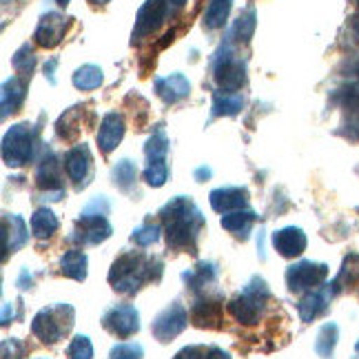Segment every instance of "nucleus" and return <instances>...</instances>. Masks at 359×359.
Here are the masks:
<instances>
[{"label":"nucleus","mask_w":359,"mask_h":359,"mask_svg":"<svg viewBox=\"0 0 359 359\" xmlns=\"http://www.w3.org/2000/svg\"><path fill=\"white\" fill-rule=\"evenodd\" d=\"M78 114H80V109L78 107H74V109H69L67 114H62L60 116V120H58V124H56V131H58V135L62 137V140H74V137L78 135V131H80V127H78Z\"/></svg>","instance_id":"nucleus-35"},{"label":"nucleus","mask_w":359,"mask_h":359,"mask_svg":"<svg viewBox=\"0 0 359 359\" xmlns=\"http://www.w3.org/2000/svg\"><path fill=\"white\" fill-rule=\"evenodd\" d=\"M102 326L109 330L111 335L127 339L135 335L140 330V313L131 304H118V306L109 309L102 317Z\"/></svg>","instance_id":"nucleus-9"},{"label":"nucleus","mask_w":359,"mask_h":359,"mask_svg":"<svg viewBox=\"0 0 359 359\" xmlns=\"http://www.w3.org/2000/svg\"><path fill=\"white\" fill-rule=\"evenodd\" d=\"M32 286V275H29V271L27 269H22V273H20V278H18V288H29Z\"/></svg>","instance_id":"nucleus-46"},{"label":"nucleus","mask_w":359,"mask_h":359,"mask_svg":"<svg viewBox=\"0 0 359 359\" xmlns=\"http://www.w3.org/2000/svg\"><path fill=\"white\" fill-rule=\"evenodd\" d=\"M69 18H65L58 11H47L43 18H40L36 32H34V40L38 47L43 49H53L62 43V38L69 29Z\"/></svg>","instance_id":"nucleus-12"},{"label":"nucleus","mask_w":359,"mask_h":359,"mask_svg":"<svg viewBox=\"0 0 359 359\" xmlns=\"http://www.w3.org/2000/svg\"><path fill=\"white\" fill-rule=\"evenodd\" d=\"M182 280H184V284L191 288V291L198 293L200 288L209 286V284H213L217 280V266L213 264V262H200L196 269L182 273Z\"/></svg>","instance_id":"nucleus-24"},{"label":"nucleus","mask_w":359,"mask_h":359,"mask_svg":"<svg viewBox=\"0 0 359 359\" xmlns=\"http://www.w3.org/2000/svg\"><path fill=\"white\" fill-rule=\"evenodd\" d=\"M189 324V313L180 302L169 304L162 313H158V317L151 324V333L158 341H171L173 337H177Z\"/></svg>","instance_id":"nucleus-8"},{"label":"nucleus","mask_w":359,"mask_h":359,"mask_svg":"<svg viewBox=\"0 0 359 359\" xmlns=\"http://www.w3.org/2000/svg\"><path fill=\"white\" fill-rule=\"evenodd\" d=\"M341 291V288L337 286V282L333 280L330 284H322L313 288V291H309L306 295L302 297V302L297 304V313L302 317V322L311 324L313 320H317L322 313L328 311L330 302H333V297Z\"/></svg>","instance_id":"nucleus-10"},{"label":"nucleus","mask_w":359,"mask_h":359,"mask_svg":"<svg viewBox=\"0 0 359 359\" xmlns=\"http://www.w3.org/2000/svg\"><path fill=\"white\" fill-rule=\"evenodd\" d=\"M60 271L67 278H72L76 282L87 280V255L80 248H72L60 257Z\"/></svg>","instance_id":"nucleus-25"},{"label":"nucleus","mask_w":359,"mask_h":359,"mask_svg":"<svg viewBox=\"0 0 359 359\" xmlns=\"http://www.w3.org/2000/svg\"><path fill=\"white\" fill-rule=\"evenodd\" d=\"M58 226H60V222H58L56 213H53L51 209H47V206L38 209L32 215V233L38 240H49L53 233L58 231Z\"/></svg>","instance_id":"nucleus-26"},{"label":"nucleus","mask_w":359,"mask_h":359,"mask_svg":"<svg viewBox=\"0 0 359 359\" xmlns=\"http://www.w3.org/2000/svg\"><path fill=\"white\" fill-rule=\"evenodd\" d=\"M191 322L200 328H222V299L200 297L191 306Z\"/></svg>","instance_id":"nucleus-16"},{"label":"nucleus","mask_w":359,"mask_h":359,"mask_svg":"<svg viewBox=\"0 0 359 359\" xmlns=\"http://www.w3.org/2000/svg\"><path fill=\"white\" fill-rule=\"evenodd\" d=\"M154 87H156V93L167 104H175L180 100H184L191 93V82L184 74H171L164 78H156Z\"/></svg>","instance_id":"nucleus-20"},{"label":"nucleus","mask_w":359,"mask_h":359,"mask_svg":"<svg viewBox=\"0 0 359 359\" xmlns=\"http://www.w3.org/2000/svg\"><path fill=\"white\" fill-rule=\"evenodd\" d=\"M111 224L107 217H78L74 236H69V242L80 244H100L111 238Z\"/></svg>","instance_id":"nucleus-15"},{"label":"nucleus","mask_w":359,"mask_h":359,"mask_svg":"<svg viewBox=\"0 0 359 359\" xmlns=\"http://www.w3.org/2000/svg\"><path fill=\"white\" fill-rule=\"evenodd\" d=\"M337 339H339V328L335 322H328L320 328V333H317V339H315V353L320 355L322 359H330L335 353V346H337Z\"/></svg>","instance_id":"nucleus-28"},{"label":"nucleus","mask_w":359,"mask_h":359,"mask_svg":"<svg viewBox=\"0 0 359 359\" xmlns=\"http://www.w3.org/2000/svg\"><path fill=\"white\" fill-rule=\"evenodd\" d=\"M255 27H257V13L255 9H246L244 13H240V18L233 22V29L231 36L240 40V43H248L255 34Z\"/></svg>","instance_id":"nucleus-33"},{"label":"nucleus","mask_w":359,"mask_h":359,"mask_svg":"<svg viewBox=\"0 0 359 359\" xmlns=\"http://www.w3.org/2000/svg\"><path fill=\"white\" fill-rule=\"evenodd\" d=\"M144 154H147V160L149 162H162L167 160V154H169V137L164 133V129L158 124V129L154 131V135L147 140V147H144Z\"/></svg>","instance_id":"nucleus-32"},{"label":"nucleus","mask_w":359,"mask_h":359,"mask_svg":"<svg viewBox=\"0 0 359 359\" xmlns=\"http://www.w3.org/2000/svg\"><path fill=\"white\" fill-rule=\"evenodd\" d=\"M56 65H58L56 58H51V60L45 65V78L49 80V85H56Z\"/></svg>","instance_id":"nucleus-44"},{"label":"nucleus","mask_w":359,"mask_h":359,"mask_svg":"<svg viewBox=\"0 0 359 359\" xmlns=\"http://www.w3.org/2000/svg\"><path fill=\"white\" fill-rule=\"evenodd\" d=\"M135 177H137V167L135 162L129 160V158H122L114 164L111 169V180L114 184L120 189V191H129L133 184H135Z\"/></svg>","instance_id":"nucleus-31"},{"label":"nucleus","mask_w":359,"mask_h":359,"mask_svg":"<svg viewBox=\"0 0 359 359\" xmlns=\"http://www.w3.org/2000/svg\"><path fill=\"white\" fill-rule=\"evenodd\" d=\"M29 240V231L20 215H5L3 217V259H7L9 253H16Z\"/></svg>","instance_id":"nucleus-19"},{"label":"nucleus","mask_w":359,"mask_h":359,"mask_svg":"<svg viewBox=\"0 0 359 359\" xmlns=\"http://www.w3.org/2000/svg\"><path fill=\"white\" fill-rule=\"evenodd\" d=\"M269 297H271V291L266 282L262 278H253L236 299L229 302L226 309L233 320L240 322L242 326H255L259 322V315L264 311Z\"/></svg>","instance_id":"nucleus-4"},{"label":"nucleus","mask_w":359,"mask_h":359,"mask_svg":"<svg viewBox=\"0 0 359 359\" xmlns=\"http://www.w3.org/2000/svg\"><path fill=\"white\" fill-rule=\"evenodd\" d=\"M144 180L149 187H162L164 182L169 180V167H167V160L162 162H149L147 169H144Z\"/></svg>","instance_id":"nucleus-37"},{"label":"nucleus","mask_w":359,"mask_h":359,"mask_svg":"<svg viewBox=\"0 0 359 359\" xmlns=\"http://www.w3.org/2000/svg\"><path fill=\"white\" fill-rule=\"evenodd\" d=\"M76 311L72 304H53L43 311H38L32 320V333L45 344H56L60 341L69 330L74 328Z\"/></svg>","instance_id":"nucleus-3"},{"label":"nucleus","mask_w":359,"mask_h":359,"mask_svg":"<svg viewBox=\"0 0 359 359\" xmlns=\"http://www.w3.org/2000/svg\"><path fill=\"white\" fill-rule=\"evenodd\" d=\"M257 248H259V259H266V253H264V231H259V236H257Z\"/></svg>","instance_id":"nucleus-49"},{"label":"nucleus","mask_w":359,"mask_h":359,"mask_svg":"<svg viewBox=\"0 0 359 359\" xmlns=\"http://www.w3.org/2000/svg\"><path fill=\"white\" fill-rule=\"evenodd\" d=\"M27 95V82L18 76H13L3 82V93H0V100H3V118L9 114H16L20 104L25 102Z\"/></svg>","instance_id":"nucleus-22"},{"label":"nucleus","mask_w":359,"mask_h":359,"mask_svg":"<svg viewBox=\"0 0 359 359\" xmlns=\"http://www.w3.org/2000/svg\"><path fill=\"white\" fill-rule=\"evenodd\" d=\"M335 282L339 288H346V286L351 288L353 284L359 282V253H348L346 257H344Z\"/></svg>","instance_id":"nucleus-34"},{"label":"nucleus","mask_w":359,"mask_h":359,"mask_svg":"<svg viewBox=\"0 0 359 359\" xmlns=\"http://www.w3.org/2000/svg\"><path fill=\"white\" fill-rule=\"evenodd\" d=\"M357 5H359V0H357Z\"/></svg>","instance_id":"nucleus-56"},{"label":"nucleus","mask_w":359,"mask_h":359,"mask_svg":"<svg viewBox=\"0 0 359 359\" xmlns=\"http://www.w3.org/2000/svg\"><path fill=\"white\" fill-rule=\"evenodd\" d=\"M209 202L213 206V211L217 213H233V211L246 209L248 191L242 187H222V189L211 191Z\"/></svg>","instance_id":"nucleus-18"},{"label":"nucleus","mask_w":359,"mask_h":359,"mask_svg":"<svg viewBox=\"0 0 359 359\" xmlns=\"http://www.w3.org/2000/svg\"><path fill=\"white\" fill-rule=\"evenodd\" d=\"M9 317L13 320V317H16V313H13V304L11 302H7L5 306H3V326H7L9 324Z\"/></svg>","instance_id":"nucleus-47"},{"label":"nucleus","mask_w":359,"mask_h":359,"mask_svg":"<svg viewBox=\"0 0 359 359\" xmlns=\"http://www.w3.org/2000/svg\"><path fill=\"white\" fill-rule=\"evenodd\" d=\"M206 359H231V355L222 348H217V346H209V351H206Z\"/></svg>","instance_id":"nucleus-45"},{"label":"nucleus","mask_w":359,"mask_h":359,"mask_svg":"<svg viewBox=\"0 0 359 359\" xmlns=\"http://www.w3.org/2000/svg\"><path fill=\"white\" fill-rule=\"evenodd\" d=\"M355 32H357V34H359V18H357V20H355Z\"/></svg>","instance_id":"nucleus-53"},{"label":"nucleus","mask_w":359,"mask_h":359,"mask_svg":"<svg viewBox=\"0 0 359 359\" xmlns=\"http://www.w3.org/2000/svg\"><path fill=\"white\" fill-rule=\"evenodd\" d=\"M36 184L45 191V200L49 198L51 202H56L65 196V182L60 175V162L58 158L49 154L40 160L38 169H36Z\"/></svg>","instance_id":"nucleus-11"},{"label":"nucleus","mask_w":359,"mask_h":359,"mask_svg":"<svg viewBox=\"0 0 359 359\" xmlns=\"http://www.w3.org/2000/svg\"><path fill=\"white\" fill-rule=\"evenodd\" d=\"M11 67L16 69L18 74H22V76H32L34 67H36V56H34L32 45H22L16 53H13V56H11Z\"/></svg>","instance_id":"nucleus-36"},{"label":"nucleus","mask_w":359,"mask_h":359,"mask_svg":"<svg viewBox=\"0 0 359 359\" xmlns=\"http://www.w3.org/2000/svg\"><path fill=\"white\" fill-rule=\"evenodd\" d=\"M171 3H173V5H177V7H182V5L187 3V0H171Z\"/></svg>","instance_id":"nucleus-51"},{"label":"nucleus","mask_w":359,"mask_h":359,"mask_svg":"<svg viewBox=\"0 0 359 359\" xmlns=\"http://www.w3.org/2000/svg\"><path fill=\"white\" fill-rule=\"evenodd\" d=\"M233 7V0H209V7L204 11V27L206 29H219L224 27L229 13Z\"/></svg>","instance_id":"nucleus-30"},{"label":"nucleus","mask_w":359,"mask_h":359,"mask_svg":"<svg viewBox=\"0 0 359 359\" xmlns=\"http://www.w3.org/2000/svg\"><path fill=\"white\" fill-rule=\"evenodd\" d=\"M355 351H357V355H359V341H357V346H355Z\"/></svg>","instance_id":"nucleus-54"},{"label":"nucleus","mask_w":359,"mask_h":359,"mask_svg":"<svg viewBox=\"0 0 359 359\" xmlns=\"http://www.w3.org/2000/svg\"><path fill=\"white\" fill-rule=\"evenodd\" d=\"M213 74L215 82L222 91L238 93L244 82H246V67L242 60L233 58V47L231 43H222V47L217 49L215 60H213Z\"/></svg>","instance_id":"nucleus-6"},{"label":"nucleus","mask_w":359,"mask_h":359,"mask_svg":"<svg viewBox=\"0 0 359 359\" xmlns=\"http://www.w3.org/2000/svg\"><path fill=\"white\" fill-rule=\"evenodd\" d=\"M306 233L299 226H286L273 233V246L282 257H297L306 251Z\"/></svg>","instance_id":"nucleus-17"},{"label":"nucleus","mask_w":359,"mask_h":359,"mask_svg":"<svg viewBox=\"0 0 359 359\" xmlns=\"http://www.w3.org/2000/svg\"><path fill=\"white\" fill-rule=\"evenodd\" d=\"M211 169L209 167H200V169H196V173H193V175H196V180H198V182H204V180H209L211 177Z\"/></svg>","instance_id":"nucleus-48"},{"label":"nucleus","mask_w":359,"mask_h":359,"mask_svg":"<svg viewBox=\"0 0 359 359\" xmlns=\"http://www.w3.org/2000/svg\"><path fill=\"white\" fill-rule=\"evenodd\" d=\"M91 5H107V3H111V0H89Z\"/></svg>","instance_id":"nucleus-50"},{"label":"nucleus","mask_w":359,"mask_h":359,"mask_svg":"<svg viewBox=\"0 0 359 359\" xmlns=\"http://www.w3.org/2000/svg\"><path fill=\"white\" fill-rule=\"evenodd\" d=\"M65 169H67L69 180H72V182L76 184L78 191L87 187L89 175H91V151H89V147L85 142L76 144L74 149L67 151Z\"/></svg>","instance_id":"nucleus-14"},{"label":"nucleus","mask_w":359,"mask_h":359,"mask_svg":"<svg viewBox=\"0 0 359 359\" xmlns=\"http://www.w3.org/2000/svg\"><path fill=\"white\" fill-rule=\"evenodd\" d=\"M357 74H359V65H357Z\"/></svg>","instance_id":"nucleus-55"},{"label":"nucleus","mask_w":359,"mask_h":359,"mask_svg":"<svg viewBox=\"0 0 359 359\" xmlns=\"http://www.w3.org/2000/svg\"><path fill=\"white\" fill-rule=\"evenodd\" d=\"M160 240V226L158 224H142L133 229L131 233V242H135L137 246H151Z\"/></svg>","instance_id":"nucleus-40"},{"label":"nucleus","mask_w":359,"mask_h":359,"mask_svg":"<svg viewBox=\"0 0 359 359\" xmlns=\"http://www.w3.org/2000/svg\"><path fill=\"white\" fill-rule=\"evenodd\" d=\"M109 211H111V202L104 196H95L85 209L80 211V217H107Z\"/></svg>","instance_id":"nucleus-41"},{"label":"nucleus","mask_w":359,"mask_h":359,"mask_svg":"<svg viewBox=\"0 0 359 359\" xmlns=\"http://www.w3.org/2000/svg\"><path fill=\"white\" fill-rule=\"evenodd\" d=\"M206 351H209L206 346H196V344H193V346L180 351L173 359H206Z\"/></svg>","instance_id":"nucleus-43"},{"label":"nucleus","mask_w":359,"mask_h":359,"mask_svg":"<svg viewBox=\"0 0 359 359\" xmlns=\"http://www.w3.org/2000/svg\"><path fill=\"white\" fill-rule=\"evenodd\" d=\"M104 80V74L100 67L95 65H82L80 69H76V74L72 78L74 87L80 91H91V89H98Z\"/></svg>","instance_id":"nucleus-29"},{"label":"nucleus","mask_w":359,"mask_h":359,"mask_svg":"<svg viewBox=\"0 0 359 359\" xmlns=\"http://www.w3.org/2000/svg\"><path fill=\"white\" fill-rule=\"evenodd\" d=\"M164 18H167V0H147L135 16L133 40H142L158 32Z\"/></svg>","instance_id":"nucleus-13"},{"label":"nucleus","mask_w":359,"mask_h":359,"mask_svg":"<svg viewBox=\"0 0 359 359\" xmlns=\"http://www.w3.org/2000/svg\"><path fill=\"white\" fill-rule=\"evenodd\" d=\"M56 5H60V7H67V5H69V0H56Z\"/></svg>","instance_id":"nucleus-52"},{"label":"nucleus","mask_w":359,"mask_h":359,"mask_svg":"<svg viewBox=\"0 0 359 359\" xmlns=\"http://www.w3.org/2000/svg\"><path fill=\"white\" fill-rule=\"evenodd\" d=\"M160 217L164 222V233H167V242L173 251H187L196 253L198 238L204 226V217L200 209L189 198L177 196L169 204L162 206Z\"/></svg>","instance_id":"nucleus-1"},{"label":"nucleus","mask_w":359,"mask_h":359,"mask_svg":"<svg viewBox=\"0 0 359 359\" xmlns=\"http://www.w3.org/2000/svg\"><path fill=\"white\" fill-rule=\"evenodd\" d=\"M22 353H25V346L16 337H9L3 341V359H20Z\"/></svg>","instance_id":"nucleus-42"},{"label":"nucleus","mask_w":359,"mask_h":359,"mask_svg":"<svg viewBox=\"0 0 359 359\" xmlns=\"http://www.w3.org/2000/svg\"><path fill=\"white\" fill-rule=\"evenodd\" d=\"M69 359H93V344L87 335H76L67 348Z\"/></svg>","instance_id":"nucleus-38"},{"label":"nucleus","mask_w":359,"mask_h":359,"mask_svg":"<svg viewBox=\"0 0 359 359\" xmlns=\"http://www.w3.org/2000/svg\"><path fill=\"white\" fill-rule=\"evenodd\" d=\"M244 107V98L240 93H231V91H215L213 93V116L219 118V116H238Z\"/></svg>","instance_id":"nucleus-27"},{"label":"nucleus","mask_w":359,"mask_h":359,"mask_svg":"<svg viewBox=\"0 0 359 359\" xmlns=\"http://www.w3.org/2000/svg\"><path fill=\"white\" fill-rule=\"evenodd\" d=\"M124 118L116 111L107 114L100 122V131H98V147L102 154H111L114 149H118V144L122 142L124 137Z\"/></svg>","instance_id":"nucleus-21"},{"label":"nucleus","mask_w":359,"mask_h":359,"mask_svg":"<svg viewBox=\"0 0 359 359\" xmlns=\"http://www.w3.org/2000/svg\"><path fill=\"white\" fill-rule=\"evenodd\" d=\"M328 278V266L322 262H309L302 259L297 264H291L286 269V286L291 293L313 291V288L322 286Z\"/></svg>","instance_id":"nucleus-7"},{"label":"nucleus","mask_w":359,"mask_h":359,"mask_svg":"<svg viewBox=\"0 0 359 359\" xmlns=\"http://www.w3.org/2000/svg\"><path fill=\"white\" fill-rule=\"evenodd\" d=\"M257 215L248 209H240V211H233V213H224L222 219H219V224H222L229 233L233 236H238L242 240L248 238V233H251V226L255 224Z\"/></svg>","instance_id":"nucleus-23"},{"label":"nucleus","mask_w":359,"mask_h":359,"mask_svg":"<svg viewBox=\"0 0 359 359\" xmlns=\"http://www.w3.org/2000/svg\"><path fill=\"white\" fill-rule=\"evenodd\" d=\"M34 154V127L29 122L13 124L3 137V160L7 167H22Z\"/></svg>","instance_id":"nucleus-5"},{"label":"nucleus","mask_w":359,"mask_h":359,"mask_svg":"<svg viewBox=\"0 0 359 359\" xmlns=\"http://www.w3.org/2000/svg\"><path fill=\"white\" fill-rule=\"evenodd\" d=\"M142 357H144V348H142V344H137V341L116 344V346L109 351V359H142Z\"/></svg>","instance_id":"nucleus-39"},{"label":"nucleus","mask_w":359,"mask_h":359,"mask_svg":"<svg viewBox=\"0 0 359 359\" xmlns=\"http://www.w3.org/2000/svg\"><path fill=\"white\" fill-rule=\"evenodd\" d=\"M162 275V262L158 257H147L144 253H122L111 271H109V284L114 291L122 295H133L140 291L144 282H158Z\"/></svg>","instance_id":"nucleus-2"}]
</instances>
